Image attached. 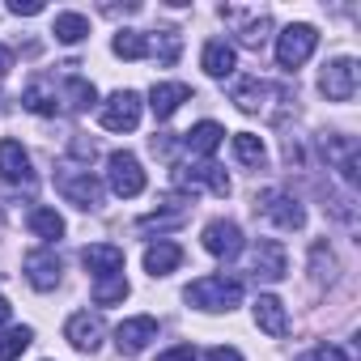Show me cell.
I'll return each mask as SVG.
<instances>
[{"mask_svg": "<svg viewBox=\"0 0 361 361\" xmlns=\"http://www.w3.org/2000/svg\"><path fill=\"white\" fill-rule=\"evenodd\" d=\"M234 153H238L243 166H264V140L251 136V132H238L234 136Z\"/></svg>", "mask_w": 361, "mask_h": 361, "instance_id": "28", "label": "cell"}, {"mask_svg": "<svg viewBox=\"0 0 361 361\" xmlns=\"http://www.w3.org/2000/svg\"><path fill=\"white\" fill-rule=\"evenodd\" d=\"M9 13H18V18H35V13H43V5H39V0H26V5H22V0H13Z\"/></svg>", "mask_w": 361, "mask_h": 361, "instance_id": "33", "label": "cell"}, {"mask_svg": "<svg viewBox=\"0 0 361 361\" xmlns=\"http://www.w3.org/2000/svg\"><path fill=\"white\" fill-rule=\"evenodd\" d=\"M188 98H192V85H183V81H166V85H153L149 106H153V115H157V119H170V115L183 106Z\"/></svg>", "mask_w": 361, "mask_h": 361, "instance_id": "12", "label": "cell"}, {"mask_svg": "<svg viewBox=\"0 0 361 361\" xmlns=\"http://www.w3.org/2000/svg\"><path fill=\"white\" fill-rule=\"evenodd\" d=\"M188 302L200 310H230L243 302V281L238 276H200L188 285Z\"/></svg>", "mask_w": 361, "mask_h": 361, "instance_id": "1", "label": "cell"}, {"mask_svg": "<svg viewBox=\"0 0 361 361\" xmlns=\"http://www.w3.org/2000/svg\"><path fill=\"white\" fill-rule=\"evenodd\" d=\"M255 272L264 281H281L289 272V259H285V247L276 238H259L255 243Z\"/></svg>", "mask_w": 361, "mask_h": 361, "instance_id": "10", "label": "cell"}, {"mask_svg": "<svg viewBox=\"0 0 361 361\" xmlns=\"http://www.w3.org/2000/svg\"><path fill=\"white\" fill-rule=\"evenodd\" d=\"M314 43H319L314 26H306V22L285 26V30H281V39H276V64H281V68H289V73H293V68H302V64L310 60Z\"/></svg>", "mask_w": 361, "mask_h": 361, "instance_id": "2", "label": "cell"}, {"mask_svg": "<svg viewBox=\"0 0 361 361\" xmlns=\"http://www.w3.org/2000/svg\"><path fill=\"white\" fill-rule=\"evenodd\" d=\"M268 94H272V90H268L264 81H255V77H247V81H238V85H234V102H238L243 111H259Z\"/></svg>", "mask_w": 361, "mask_h": 361, "instance_id": "26", "label": "cell"}, {"mask_svg": "<svg viewBox=\"0 0 361 361\" xmlns=\"http://www.w3.org/2000/svg\"><path fill=\"white\" fill-rule=\"evenodd\" d=\"M68 98L77 111H85V106H94V85L85 77H68Z\"/></svg>", "mask_w": 361, "mask_h": 361, "instance_id": "29", "label": "cell"}, {"mask_svg": "<svg viewBox=\"0 0 361 361\" xmlns=\"http://www.w3.org/2000/svg\"><path fill=\"white\" fill-rule=\"evenodd\" d=\"M319 90L331 98V102H348L353 94H357V64L344 56V60H331L327 68H323V77H319Z\"/></svg>", "mask_w": 361, "mask_h": 361, "instance_id": "6", "label": "cell"}, {"mask_svg": "<svg viewBox=\"0 0 361 361\" xmlns=\"http://www.w3.org/2000/svg\"><path fill=\"white\" fill-rule=\"evenodd\" d=\"M111 192L115 196H123V200H132V196H140L145 192V170H140V161L128 153V149H119V153H111Z\"/></svg>", "mask_w": 361, "mask_h": 361, "instance_id": "3", "label": "cell"}, {"mask_svg": "<svg viewBox=\"0 0 361 361\" xmlns=\"http://www.w3.org/2000/svg\"><path fill=\"white\" fill-rule=\"evenodd\" d=\"M35 340V327H9L5 336H0V361H18Z\"/></svg>", "mask_w": 361, "mask_h": 361, "instance_id": "24", "label": "cell"}, {"mask_svg": "<svg viewBox=\"0 0 361 361\" xmlns=\"http://www.w3.org/2000/svg\"><path fill=\"white\" fill-rule=\"evenodd\" d=\"M178 264H183V247H178V243H153V247L145 251V272H149V276H166V272H174Z\"/></svg>", "mask_w": 361, "mask_h": 361, "instance_id": "16", "label": "cell"}, {"mask_svg": "<svg viewBox=\"0 0 361 361\" xmlns=\"http://www.w3.org/2000/svg\"><path fill=\"white\" fill-rule=\"evenodd\" d=\"M221 136H226V132H221V123H213V119H204V123H196V128H192V132L183 136V145H188L192 153H204V157H209V153H217V145H221Z\"/></svg>", "mask_w": 361, "mask_h": 361, "instance_id": "19", "label": "cell"}, {"mask_svg": "<svg viewBox=\"0 0 361 361\" xmlns=\"http://www.w3.org/2000/svg\"><path fill=\"white\" fill-rule=\"evenodd\" d=\"M149 340H157V319H149V314H140V319H123V323H119V331H115V344H119V353H123V357L145 353V348H149Z\"/></svg>", "mask_w": 361, "mask_h": 361, "instance_id": "8", "label": "cell"}, {"mask_svg": "<svg viewBox=\"0 0 361 361\" xmlns=\"http://www.w3.org/2000/svg\"><path fill=\"white\" fill-rule=\"evenodd\" d=\"M123 298H128V281H123V272H115V276H106V281L94 285V302H98V306H115V302H123Z\"/></svg>", "mask_w": 361, "mask_h": 361, "instance_id": "27", "label": "cell"}, {"mask_svg": "<svg viewBox=\"0 0 361 361\" xmlns=\"http://www.w3.org/2000/svg\"><path fill=\"white\" fill-rule=\"evenodd\" d=\"M157 361H196V348H192V344H178V348H170V353H161Z\"/></svg>", "mask_w": 361, "mask_h": 361, "instance_id": "32", "label": "cell"}, {"mask_svg": "<svg viewBox=\"0 0 361 361\" xmlns=\"http://www.w3.org/2000/svg\"><path fill=\"white\" fill-rule=\"evenodd\" d=\"M64 336H68V344H73V348L94 353V348L102 344V319H94V314H73V319H68V327H64Z\"/></svg>", "mask_w": 361, "mask_h": 361, "instance_id": "13", "label": "cell"}, {"mask_svg": "<svg viewBox=\"0 0 361 361\" xmlns=\"http://www.w3.org/2000/svg\"><path fill=\"white\" fill-rule=\"evenodd\" d=\"M56 183H60V196L73 200L77 209H98V200H102V183L90 170H64Z\"/></svg>", "mask_w": 361, "mask_h": 361, "instance_id": "4", "label": "cell"}, {"mask_svg": "<svg viewBox=\"0 0 361 361\" xmlns=\"http://www.w3.org/2000/svg\"><path fill=\"white\" fill-rule=\"evenodd\" d=\"M30 230H35L39 238H47V243H60V238H64V217H60L56 209H35V213H30Z\"/></svg>", "mask_w": 361, "mask_h": 361, "instance_id": "22", "label": "cell"}, {"mask_svg": "<svg viewBox=\"0 0 361 361\" xmlns=\"http://www.w3.org/2000/svg\"><path fill=\"white\" fill-rule=\"evenodd\" d=\"M298 361H353V353H336L331 344H319L314 353H306V357H298Z\"/></svg>", "mask_w": 361, "mask_h": 361, "instance_id": "31", "label": "cell"}, {"mask_svg": "<svg viewBox=\"0 0 361 361\" xmlns=\"http://www.w3.org/2000/svg\"><path fill=\"white\" fill-rule=\"evenodd\" d=\"M98 119H102L106 132H132L140 123V98L132 90H119V94H111V102L102 106Z\"/></svg>", "mask_w": 361, "mask_h": 361, "instance_id": "5", "label": "cell"}, {"mask_svg": "<svg viewBox=\"0 0 361 361\" xmlns=\"http://www.w3.org/2000/svg\"><path fill=\"white\" fill-rule=\"evenodd\" d=\"M9 314H13V306H9L5 298H0V323H9Z\"/></svg>", "mask_w": 361, "mask_h": 361, "instance_id": "35", "label": "cell"}, {"mask_svg": "<svg viewBox=\"0 0 361 361\" xmlns=\"http://www.w3.org/2000/svg\"><path fill=\"white\" fill-rule=\"evenodd\" d=\"M51 35H56L60 43H81V39L90 35V18H81V13H60Z\"/></svg>", "mask_w": 361, "mask_h": 361, "instance_id": "25", "label": "cell"}, {"mask_svg": "<svg viewBox=\"0 0 361 361\" xmlns=\"http://www.w3.org/2000/svg\"><path fill=\"white\" fill-rule=\"evenodd\" d=\"M178 178H183V183H188V188H196V183H209V188H213L217 196H226V192H230V178H226V174H221V170H217L213 161H204V166H196L192 174H178Z\"/></svg>", "mask_w": 361, "mask_h": 361, "instance_id": "23", "label": "cell"}, {"mask_svg": "<svg viewBox=\"0 0 361 361\" xmlns=\"http://www.w3.org/2000/svg\"><path fill=\"white\" fill-rule=\"evenodd\" d=\"M255 323H259V327H264L268 336H276V340H281V336L289 331V319H285V306H281V302H276L272 293H264V298L255 302Z\"/></svg>", "mask_w": 361, "mask_h": 361, "instance_id": "18", "label": "cell"}, {"mask_svg": "<svg viewBox=\"0 0 361 361\" xmlns=\"http://www.w3.org/2000/svg\"><path fill=\"white\" fill-rule=\"evenodd\" d=\"M204 361H243V353H238V348H226V344H217V348H213Z\"/></svg>", "mask_w": 361, "mask_h": 361, "instance_id": "34", "label": "cell"}, {"mask_svg": "<svg viewBox=\"0 0 361 361\" xmlns=\"http://www.w3.org/2000/svg\"><path fill=\"white\" fill-rule=\"evenodd\" d=\"M81 264H85L94 276H115V272L123 268V251L111 247V243H94V247L81 251Z\"/></svg>", "mask_w": 361, "mask_h": 361, "instance_id": "15", "label": "cell"}, {"mask_svg": "<svg viewBox=\"0 0 361 361\" xmlns=\"http://www.w3.org/2000/svg\"><path fill=\"white\" fill-rule=\"evenodd\" d=\"M204 251L209 255H217V259H234L238 251H243V230L234 226V221H209L204 226Z\"/></svg>", "mask_w": 361, "mask_h": 361, "instance_id": "9", "label": "cell"}, {"mask_svg": "<svg viewBox=\"0 0 361 361\" xmlns=\"http://www.w3.org/2000/svg\"><path fill=\"white\" fill-rule=\"evenodd\" d=\"M111 47H115V56H123V60H145V56L153 51V43H149L140 30H119Z\"/></svg>", "mask_w": 361, "mask_h": 361, "instance_id": "21", "label": "cell"}, {"mask_svg": "<svg viewBox=\"0 0 361 361\" xmlns=\"http://www.w3.org/2000/svg\"><path fill=\"white\" fill-rule=\"evenodd\" d=\"M200 64H204V73H209V77H230V73L238 68V56H234V47H230V43L213 39V43L204 47Z\"/></svg>", "mask_w": 361, "mask_h": 361, "instance_id": "17", "label": "cell"}, {"mask_svg": "<svg viewBox=\"0 0 361 361\" xmlns=\"http://www.w3.org/2000/svg\"><path fill=\"white\" fill-rule=\"evenodd\" d=\"M22 106H26V111H35V115H56V111H60V102H56V94H51V85H47V81L26 85Z\"/></svg>", "mask_w": 361, "mask_h": 361, "instance_id": "20", "label": "cell"}, {"mask_svg": "<svg viewBox=\"0 0 361 361\" xmlns=\"http://www.w3.org/2000/svg\"><path fill=\"white\" fill-rule=\"evenodd\" d=\"M0 178L9 183H30V157L18 140H0Z\"/></svg>", "mask_w": 361, "mask_h": 361, "instance_id": "14", "label": "cell"}, {"mask_svg": "<svg viewBox=\"0 0 361 361\" xmlns=\"http://www.w3.org/2000/svg\"><path fill=\"white\" fill-rule=\"evenodd\" d=\"M268 26H272V22L259 13L255 22H247V26H243V43H247V47H264V39H268Z\"/></svg>", "mask_w": 361, "mask_h": 361, "instance_id": "30", "label": "cell"}, {"mask_svg": "<svg viewBox=\"0 0 361 361\" xmlns=\"http://www.w3.org/2000/svg\"><path fill=\"white\" fill-rule=\"evenodd\" d=\"M255 209H259L268 221H276L281 230H302V226H306L302 204H298V200H289V196H281V192H264Z\"/></svg>", "mask_w": 361, "mask_h": 361, "instance_id": "7", "label": "cell"}, {"mask_svg": "<svg viewBox=\"0 0 361 361\" xmlns=\"http://www.w3.org/2000/svg\"><path fill=\"white\" fill-rule=\"evenodd\" d=\"M26 276H30V285L35 289H56L60 285V255H51V251H30L26 255Z\"/></svg>", "mask_w": 361, "mask_h": 361, "instance_id": "11", "label": "cell"}]
</instances>
